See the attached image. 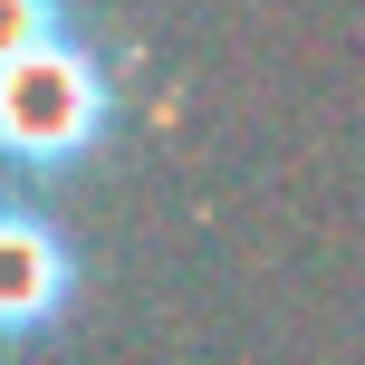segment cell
Instances as JSON below:
<instances>
[{"mask_svg":"<svg viewBox=\"0 0 365 365\" xmlns=\"http://www.w3.org/2000/svg\"><path fill=\"white\" fill-rule=\"evenodd\" d=\"M115 125V87L106 58L77 29H48L29 48H10V77H0V145L19 154V173H68L106 145Z\"/></svg>","mask_w":365,"mask_h":365,"instance_id":"6da1fadb","label":"cell"},{"mask_svg":"<svg viewBox=\"0 0 365 365\" xmlns=\"http://www.w3.org/2000/svg\"><path fill=\"white\" fill-rule=\"evenodd\" d=\"M68 279H77V259H68V240H58L38 212L0 221V327L10 336L48 327V317L68 308Z\"/></svg>","mask_w":365,"mask_h":365,"instance_id":"7a4b0ae2","label":"cell"}]
</instances>
